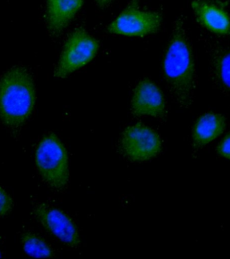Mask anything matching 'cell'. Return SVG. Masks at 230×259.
<instances>
[{"label":"cell","instance_id":"2e32d148","mask_svg":"<svg viewBox=\"0 0 230 259\" xmlns=\"http://www.w3.org/2000/svg\"><path fill=\"white\" fill-rule=\"evenodd\" d=\"M95 1L97 2L98 6L102 8H104L107 7L113 0H95Z\"/></svg>","mask_w":230,"mask_h":259},{"label":"cell","instance_id":"8fae6325","mask_svg":"<svg viewBox=\"0 0 230 259\" xmlns=\"http://www.w3.org/2000/svg\"><path fill=\"white\" fill-rule=\"evenodd\" d=\"M225 128L226 121L221 114L213 112L203 114L193 126V142L196 146H205L220 136Z\"/></svg>","mask_w":230,"mask_h":259},{"label":"cell","instance_id":"7a4b0ae2","mask_svg":"<svg viewBox=\"0 0 230 259\" xmlns=\"http://www.w3.org/2000/svg\"><path fill=\"white\" fill-rule=\"evenodd\" d=\"M36 91L27 69L12 67L0 79V120L17 128L23 125L33 111Z\"/></svg>","mask_w":230,"mask_h":259},{"label":"cell","instance_id":"8992f818","mask_svg":"<svg viewBox=\"0 0 230 259\" xmlns=\"http://www.w3.org/2000/svg\"><path fill=\"white\" fill-rule=\"evenodd\" d=\"M124 155L133 162H144L154 158L162 149L160 136L144 124L129 126L124 131L121 141Z\"/></svg>","mask_w":230,"mask_h":259},{"label":"cell","instance_id":"277c9868","mask_svg":"<svg viewBox=\"0 0 230 259\" xmlns=\"http://www.w3.org/2000/svg\"><path fill=\"white\" fill-rule=\"evenodd\" d=\"M100 42L83 27L76 28L63 47L55 76L65 78L89 64L97 56Z\"/></svg>","mask_w":230,"mask_h":259},{"label":"cell","instance_id":"e0dca14e","mask_svg":"<svg viewBox=\"0 0 230 259\" xmlns=\"http://www.w3.org/2000/svg\"><path fill=\"white\" fill-rule=\"evenodd\" d=\"M138 2H139V0H132V4L133 5L137 6Z\"/></svg>","mask_w":230,"mask_h":259},{"label":"cell","instance_id":"3957f363","mask_svg":"<svg viewBox=\"0 0 230 259\" xmlns=\"http://www.w3.org/2000/svg\"><path fill=\"white\" fill-rule=\"evenodd\" d=\"M35 164L38 172L52 188L62 189L69 181V164L66 148L54 134L44 136L36 149Z\"/></svg>","mask_w":230,"mask_h":259},{"label":"cell","instance_id":"5b68a950","mask_svg":"<svg viewBox=\"0 0 230 259\" xmlns=\"http://www.w3.org/2000/svg\"><path fill=\"white\" fill-rule=\"evenodd\" d=\"M162 21L158 12L141 10L131 4L109 24L107 29L111 34L142 37L156 33Z\"/></svg>","mask_w":230,"mask_h":259},{"label":"cell","instance_id":"7c38bea8","mask_svg":"<svg viewBox=\"0 0 230 259\" xmlns=\"http://www.w3.org/2000/svg\"><path fill=\"white\" fill-rule=\"evenodd\" d=\"M211 71L219 87L230 91V50H220L213 56Z\"/></svg>","mask_w":230,"mask_h":259},{"label":"cell","instance_id":"ba28073f","mask_svg":"<svg viewBox=\"0 0 230 259\" xmlns=\"http://www.w3.org/2000/svg\"><path fill=\"white\" fill-rule=\"evenodd\" d=\"M131 111L136 116L164 117L166 100L162 91L152 80L144 79L134 89L131 99Z\"/></svg>","mask_w":230,"mask_h":259},{"label":"cell","instance_id":"6da1fadb","mask_svg":"<svg viewBox=\"0 0 230 259\" xmlns=\"http://www.w3.org/2000/svg\"><path fill=\"white\" fill-rule=\"evenodd\" d=\"M162 68L165 80L175 101L182 107H191L197 85V69L182 18L174 22L163 58Z\"/></svg>","mask_w":230,"mask_h":259},{"label":"cell","instance_id":"52a82bcc","mask_svg":"<svg viewBox=\"0 0 230 259\" xmlns=\"http://www.w3.org/2000/svg\"><path fill=\"white\" fill-rule=\"evenodd\" d=\"M33 212L38 221L53 235L70 247H77L80 242L76 225L62 210L43 203L34 206Z\"/></svg>","mask_w":230,"mask_h":259},{"label":"cell","instance_id":"9c48e42d","mask_svg":"<svg viewBox=\"0 0 230 259\" xmlns=\"http://www.w3.org/2000/svg\"><path fill=\"white\" fill-rule=\"evenodd\" d=\"M83 0H47L46 20L50 33L59 36L82 7Z\"/></svg>","mask_w":230,"mask_h":259},{"label":"cell","instance_id":"4fadbf2b","mask_svg":"<svg viewBox=\"0 0 230 259\" xmlns=\"http://www.w3.org/2000/svg\"><path fill=\"white\" fill-rule=\"evenodd\" d=\"M21 245L24 251L30 257L49 258L54 255L50 246L42 238L32 232H26L22 234Z\"/></svg>","mask_w":230,"mask_h":259},{"label":"cell","instance_id":"ac0fdd59","mask_svg":"<svg viewBox=\"0 0 230 259\" xmlns=\"http://www.w3.org/2000/svg\"><path fill=\"white\" fill-rule=\"evenodd\" d=\"M2 256H3V255H2V252L0 251V258L2 257Z\"/></svg>","mask_w":230,"mask_h":259},{"label":"cell","instance_id":"5bb4252c","mask_svg":"<svg viewBox=\"0 0 230 259\" xmlns=\"http://www.w3.org/2000/svg\"><path fill=\"white\" fill-rule=\"evenodd\" d=\"M13 207V199L7 191L0 187V218L9 214Z\"/></svg>","mask_w":230,"mask_h":259},{"label":"cell","instance_id":"9a60e30c","mask_svg":"<svg viewBox=\"0 0 230 259\" xmlns=\"http://www.w3.org/2000/svg\"><path fill=\"white\" fill-rule=\"evenodd\" d=\"M217 152L223 158L230 160V132L217 146Z\"/></svg>","mask_w":230,"mask_h":259},{"label":"cell","instance_id":"30bf717a","mask_svg":"<svg viewBox=\"0 0 230 259\" xmlns=\"http://www.w3.org/2000/svg\"><path fill=\"white\" fill-rule=\"evenodd\" d=\"M191 5L203 27L219 35L230 34V18L222 8L203 0H193Z\"/></svg>","mask_w":230,"mask_h":259}]
</instances>
